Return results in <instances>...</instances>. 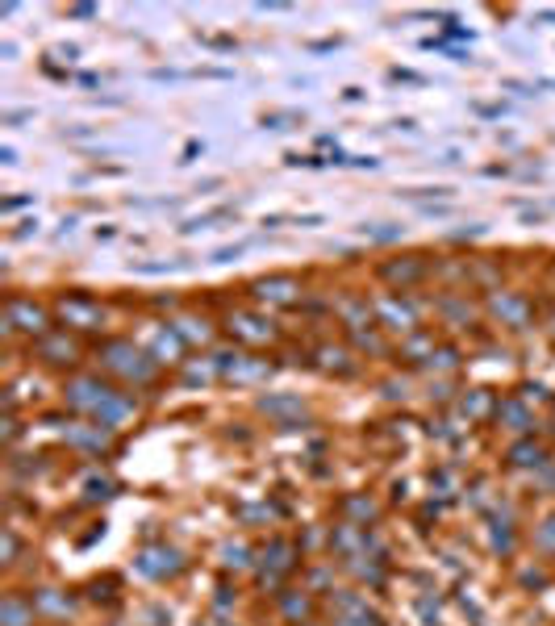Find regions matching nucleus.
I'll list each match as a JSON object with an SVG mask.
<instances>
[{
	"mask_svg": "<svg viewBox=\"0 0 555 626\" xmlns=\"http://www.w3.org/2000/svg\"><path fill=\"white\" fill-rule=\"evenodd\" d=\"M59 318H63L67 326H75V330H96L105 313H100V305L88 301V297H67V301L59 305Z\"/></svg>",
	"mask_w": 555,
	"mask_h": 626,
	"instance_id": "7ed1b4c3",
	"label": "nucleus"
},
{
	"mask_svg": "<svg viewBox=\"0 0 555 626\" xmlns=\"http://www.w3.org/2000/svg\"><path fill=\"white\" fill-rule=\"evenodd\" d=\"M100 359H105V368L130 376V380H150V372H155V363H150V355L134 351L130 343H109L105 351H100Z\"/></svg>",
	"mask_w": 555,
	"mask_h": 626,
	"instance_id": "f257e3e1",
	"label": "nucleus"
},
{
	"mask_svg": "<svg viewBox=\"0 0 555 626\" xmlns=\"http://www.w3.org/2000/svg\"><path fill=\"white\" fill-rule=\"evenodd\" d=\"M259 405H263L268 413H288V409H296V413H300V401H296V397H263Z\"/></svg>",
	"mask_w": 555,
	"mask_h": 626,
	"instance_id": "f8f14e48",
	"label": "nucleus"
},
{
	"mask_svg": "<svg viewBox=\"0 0 555 626\" xmlns=\"http://www.w3.org/2000/svg\"><path fill=\"white\" fill-rule=\"evenodd\" d=\"M9 326H17V330H29V334H38L42 326H46V313L38 309V305H29V301H9Z\"/></svg>",
	"mask_w": 555,
	"mask_h": 626,
	"instance_id": "423d86ee",
	"label": "nucleus"
},
{
	"mask_svg": "<svg viewBox=\"0 0 555 626\" xmlns=\"http://www.w3.org/2000/svg\"><path fill=\"white\" fill-rule=\"evenodd\" d=\"M539 543H543V547H555V518H547V526L539 531Z\"/></svg>",
	"mask_w": 555,
	"mask_h": 626,
	"instance_id": "6ab92c4d",
	"label": "nucleus"
},
{
	"mask_svg": "<svg viewBox=\"0 0 555 626\" xmlns=\"http://www.w3.org/2000/svg\"><path fill=\"white\" fill-rule=\"evenodd\" d=\"M0 622H5V626H34V601L25 605L21 597H5V605H0Z\"/></svg>",
	"mask_w": 555,
	"mask_h": 626,
	"instance_id": "6e6552de",
	"label": "nucleus"
},
{
	"mask_svg": "<svg viewBox=\"0 0 555 626\" xmlns=\"http://www.w3.org/2000/svg\"><path fill=\"white\" fill-rule=\"evenodd\" d=\"M238 326V338H250V343H259V338H272V326L263 318H255V313H234L230 318V330Z\"/></svg>",
	"mask_w": 555,
	"mask_h": 626,
	"instance_id": "0eeeda50",
	"label": "nucleus"
},
{
	"mask_svg": "<svg viewBox=\"0 0 555 626\" xmlns=\"http://www.w3.org/2000/svg\"><path fill=\"white\" fill-rule=\"evenodd\" d=\"M514 463H543L539 447H514Z\"/></svg>",
	"mask_w": 555,
	"mask_h": 626,
	"instance_id": "2eb2a0df",
	"label": "nucleus"
},
{
	"mask_svg": "<svg viewBox=\"0 0 555 626\" xmlns=\"http://www.w3.org/2000/svg\"><path fill=\"white\" fill-rule=\"evenodd\" d=\"M38 601H42V605L50 610V614H67V610H71V601H63V597H55V593H50V589H46V593H42Z\"/></svg>",
	"mask_w": 555,
	"mask_h": 626,
	"instance_id": "4468645a",
	"label": "nucleus"
},
{
	"mask_svg": "<svg viewBox=\"0 0 555 626\" xmlns=\"http://www.w3.org/2000/svg\"><path fill=\"white\" fill-rule=\"evenodd\" d=\"M67 439H71V443H80V447H92V451H100V447H109V426H92V430H71Z\"/></svg>",
	"mask_w": 555,
	"mask_h": 626,
	"instance_id": "1a4fd4ad",
	"label": "nucleus"
},
{
	"mask_svg": "<svg viewBox=\"0 0 555 626\" xmlns=\"http://www.w3.org/2000/svg\"><path fill=\"white\" fill-rule=\"evenodd\" d=\"M42 355H46L50 363H71L75 347H71L67 338H46V343H42Z\"/></svg>",
	"mask_w": 555,
	"mask_h": 626,
	"instance_id": "9d476101",
	"label": "nucleus"
},
{
	"mask_svg": "<svg viewBox=\"0 0 555 626\" xmlns=\"http://www.w3.org/2000/svg\"><path fill=\"white\" fill-rule=\"evenodd\" d=\"M113 389L109 384H100V380H75V384H67V401L75 405V409H84V413H92V417H100L109 405H113Z\"/></svg>",
	"mask_w": 555,
	"mask_h": 626,
	"instance_id": "f03ea898",
	"label": "nucleus"
},
{
	"mask_svg": "<svg viewBox=\"0 0 555 626\" xmlns=\"http://www.w3.org/2000/svg\"><path fill=\"white\" fill-rule=\"evenodd\" d=\"M497 417H506V422H510L514 430H526V426H530V413H526L518 401H506V405L497 409Z\"/></svg>",
	"mask_w": 555,
	"mask_h": 626,
	"instance_id": "9b49d317",
	"label": "nucleus"
},
{
	"mask_svg": "<svg viewBox=\"0 0 555 626\" xmlns=\"http://www.w3.org/2000/svg\"><path fill=\"white\" fill-rule=\"evenodd\" d=\"M138 568L146 577H172V572H180V555L172 547H150V551L138 555Z\"/></svg>",
	"mask_w": 555,
	"mask_h": 626,
	"instance_id": "20e7f679",
	"label": "nucleus"
},
{
	"mask_svg": "<svg viewBox=\"0 0 555 626\" xmlns=\"http://www.w3.org/2000/svg\"><path fill=\"white\" fill-rule=\"evenodd\" d=\"M296 292H300V284L288 280V276H272V280H259V284H255V297H259V301H272V305H288V301H296Z\"/></svg>",
	"mask_w": 555,
	"mask_h": 626,
	"instance_id": "39448f33",
	"label": "nucleus"
},
{
	"mask_svg": "<svg viewBox=\"0 0 555 626\" xmlns=\"http://www.w3.org/2000/svg\"><path fill=\"white\" fill-rule=\"evenodd\" d=\"M305 610H309V601H305V597H300V601H296V597H288V601H284V614H288V618H300Z\"/></svg>",
	"mask_w": 555,
	"mask_h": 626,
	"instance_id": "a211bd4d",
	"label": "nucleus"
},
{
	"mask_svg": "<svg viewBox=\"0 0 555 626\" xmlns=\"http://www.w3.org/2000/svg\"><path fill=\"white\" fill-rule=\"evenodd\" d=\"M222 555H226V568H242L246 564V547H226Z\"/></svg>",
	"mask_w": 555,
	"mask_h": 626,
	"instance_id": "f3484780",
	"label": "nucleus"
},
{
	"mask_svg": "<svg viewBox=\"0 0 555 626\" xmlns=\"http://www.w3.org/2000/svg\"><path fill=\"white\" fill-rule=\"evenodd\" d=\"M497 313H510V318H514V322H522V313H526V305H522V301H510V297H501V301H497Z\"/></svg>",
	"mask_w": 555,
	"mask_h": 626,
	"instance_id": "ddd939ff",
	"label": "nucleus"
},
{
	"mask_svg": "<svg viewBox=\"0 0 555 626\" xmlns=\"http://www.w3.org/2000/svg\"><path fill=\"white\" fill-rule=\"evenodd\" d=\"M246 251V242H238V246H222V251H213V264H230V259H238Z\"/></svg>",
	"mask_w": 555,
	"mask_h": 626,
	"instance_id": "dca6fc26",
	"label": "nucleus"
}]
</instances>
